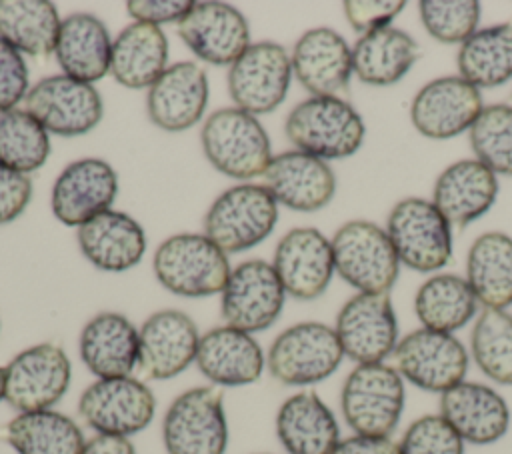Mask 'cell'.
<instances>
[{"label":"cell","instance_id":"obj_1","mask_svg":"<svg viewBox=\"0 0 512 454\" xmlns=\"http://www.w3.org/2000/svg\"><path fill=\"white\" fill-rule=\"evenodd\" d=\"M284 134L294 150L340 160L358 152L366 126L358 110L340 96H310L288 112Z\"/></svg>","mask_w":512,"mask_h":454},{"label":"cell","instance_id":"obj_2","mask_svg":"<svg viewBox=\"0 0 512 454\" xmlns=\"http://www.w3.org/2000/svg\"><path fill=\"white\" fill-rule=\"evenodd\" d=\"M406 386L400 372L386 362L356 364L340 392V410L354 434L392 436L400 424Z\"/></svg>","mask_w":512,"mask_h":454},{"label":"cell","instance_id":"obj_3","mask_svg":"<svg viewBox=\"0 0 512 454\" xmlns=\"http://www.w3.org/2000/svg\"><path fill=\"white\" fill-rule=\"evenodd\" d=\"M334 270L364 294H388L398 280L400 260L386 234L376 222L356 218L344 222L330 238Z\"/></svg>","mask_w":512,"mask_h":454},{"label":"cell","instance_id":"obj_4","mask_svg":"<svg viewBox=\"0 0 512 454\" xmlns=\"http://www.w3.org/2000/svg\"><path fill=\"white\" fill-rule=\"evenodd\" d=\"M152 268L158 282L172 294L204 298L222 292L230 276V264L206 234H174L154 252Z\"/></svg>","mask_w":512,"mask_h":454},{"label":"cell","instance_id":"obj_5","mask_svg":"<svg viewBox=\"0 0 512 454\" xmlns=\"http://www.w3.org/2000/svg\"><path fill=\"white\" fill-rule=\"evenodd\" d=\"M200 142L208 162L236 180L262 176L272 160L264 126L256 116L236 106L212 112L202 126Z\"/></svg>","mask_w":512,"mask_h":454},{"label":"cell","instance_id":"obj_6","mask_svg":"<svg viewBox=\"0 0 512 454\" xmlns=\"http://www.w3.org/2000/svg\"><path fill=\"white\" fill-rule=\"evenodd\" d=\"M386 234L402 266L416 272H438L452 258V224L432 200L408 196L398 200L386 218Z\"/></svg>","mask_w":512,"mask_h":454},{"label":"cell","instance_id":"obj_7","mask_svg":"<svg viewBox=\"0 0 512 454\" xmlns=\"http://www.w3.org/2000/svg\"><path fill=\"white\" fill-rule=\"evenodd\" d=\"M344 358L334 326L298 322L282 330L268 348L266 368L286 386H310L332 376Z\"/></svg>","mask_w":512,"mask_h":454},{"label":"cell","instance_id":"obj_8","mask_svg":"<svg viewBox=\"0 0 512 454\" xmlns=\"http://www.w3.org/2000/svg\"><path fill=\"white\" fill-rule=\"evenodd\" d=\"M278 220V202L260 184H236L224 190L204 216V234L224 252H244L270 236Z\"/></svg>","mask_w":512,"mask_h":454},{"label":"cell","instance_id":"obj_9","mask_svg":"<svg viewBox=\"0 0 512 454\" xmlns=\"http://www.w3.org/2000/svg\"><path fill=\"white\" fill-rule=\"evenodd\" d=\"M166 454H224L228 422L218 388L196 386L178 394L162 420Z\"/></svg>","mask_w":512,"mask_h":454},{"label":"cell","instance_id":"obj_10","mask_svg":"<svg viewBox=\"0 0 512 454\" xmlns=\"http://www.w3.org/2000/svg\"><path fill=\"white\" fill-rule=\"evenodd\" d=\"M392 358L404 382L434 394L466 380L470 364V352L454 334L422 326L398 340Z\"/></svg>","mask_w":512,"mask_h":454},{"label":"cell","instance_id":"obj_11","mask_svg":"<svg viewBox=\"0 0 512 454\" xmlns=\"http://www.w3.org/2000/svg\"><path fill=\"white\" fill-rule=\"evenodd\" d=\"M4 400L18 412L48 410L66 394L72 366L62 346L40 342L4 366Z\"/></svg>","mask_w":512,"mask_h":454},{"label":"cell","instance_id":"obj_12","mask_svg":"<svg viewBox=\"0 0 512 454\" xmlns=\"http://www.w3.org/2000/svg\"><path fill=\"white\" fill-rule=\"evenodd\" d=\"M156 398L152 390L134 376L98 378L78 400L80 418L108 436H132L142 432L154 418Z\"/></svg>","mask_w":512,"mask_h":454},{"label":"cell","instance_id":"obj_13","mask_svg":"<svg viewBox=\"0 0 512 454\" xmlns=\"http://www.w3.org/2000/svg\"><path fill=\"white\" fill-rule=\"evenodd\" d=\"M220 314L226 326L248 334L270 328L282 314L286 290L272 264L264 260L240 262L220 292Z\"/></svg>","mask_w":512,"mask_h":454},{"label":"cell","instance_id":"obj_14","mask_svg":"<svg viewBox=\"0 0 512 454\" xmlns=\"http://www.w3.org/2000/svg\"><path fill=\"white\" fill-rule=\"evenodd\" d=\"M292 62L272 40L250 44L228 70V92L236 108L258 116L276 110L290 88Z\"/></svg>","mask_w":512,"mask_h":454},{"label":"cell","instance_id":"obj_15","mask_svg":"<svg viewBox=\"0 0 512 454\" xmlns=\"http://www.w3.org/2000/svg\"><path fill=\"white\" fill-rule=\"evenodd\" d=\"M46 132L58 136H82L98 126L104 116V102L98 90L66 74L46 76L26 94V108Z\"/></svg>","mask_w":512,"mask_h":454},{"label":"cell","instance_id":"obj_16","mask_svg":"<svg viewBox=\"0 0 512 454\" xmlns=\"http://www.w3.org/2000/svg\"><path fill=\"white\" fill-rule=\"evenodd\" d=\"M334 330L344 356L356 364L384 362L400 340L390 294L356 292L338 310Z\"/></svg>","mask_w":512,"mask_h":454},{"label":"cell","instance_id":"obj_17","mask_svg":"<svg viewBox=\"0 0 512 454\" xmlns=\"http://www.w3.org/2000/svg\"><path fill=\"white\" fill-rule=\"evenodd\" d=\"M484 110L482 94L458 74L426 82L410 102V122L424 138L450 140L468 132Z\"/></svg>","mask_w":512,"mask_h":454},{"label":"cell","instance_id":"obj_18","mask_svg":"<svg viewBox=\"0 0 512 454\" xmlns=\"http://www.w3.org/2000/svg\"><path fill=\"white\" fill-rule=\"evenodd\" d=\"M176 30L196 58L214 66H232L250 46L248 20L226 2H192Z\"/></svg>","mask_w":512,"mask_h":454},{"label":"cell","instance_id":"obj_19","mask_svg":"<svg viewBox=\"0 0 512 454\" xmlns=\"http://www.w3.org/2000/svg\"><path fill=\"white\" fill-rule=\"evenodd\" d=\"M272 266L286 294L298 300L322 296L336 272L330 240L312 226L288 230L276 244Z\"/></svg>","mask_w":512,"mask_h":454},{"label":"cell","instance_id":"obj_20","mask_svg":"<svg viewBox=\"0 0 512 454\" xmlns=\"http://www.w3.org/2000/svg\"><path fill=\"white\" fill-rule=\"evenodd\" d=\"M138 340L140 372L152 380H168L196 360L200 334L186 312L164 308L142 322Z\"/></svg>","mask_w":512,"mask_h":454},{"label":"cell","instance_id":"obj_21","mask_svg":"<svg viewBox=\"0 0 512 454\" xmlns=\"http://www.w3.org/2000/svg\"><path fill=\"white\" fill-rule=\"evenodd\" d=\"M118 194V176L102 158L70 162L54 180L50 206L66 226H82L90 218L110 210Z\"/></svg>","mask_w":512,"mask_h":454},{"label":"cell","instance_id":"obj_22","mask_svg":"<svg viewBox=\"0 0 512 454\" xmlns=\"http://www.w3.org/2000/svg\"><path fill=\"white\" fill-rule=\"evenodd\" d=\"M464 444L488 446L506 436L510 408L504 396L488 384L462 380L440 394V412Z\"/></svg>","mask_w":512,"mask_h":454},{"label":"cell","instance_id":"obj_23","mask_svg":"<svg viewBox=\"0 0 512 454\" xmlns=\"http://www.w3.org/2000/svg\"><path fill=\"white\" fill-rule=\"evenodd\" d=\"M262 176L272 198L296 212H316L336 194V176L328 162L300 150L272 156Z\"/></svg>","mask_w":512,"mask_h":454},{"label":"cell","instance_id":"obj_24","mask_svg":"<svg viewBox=\"0 0 512 454\" xmlns=\"http://www.w3.org/2000/svg\"><path fill=\"white\" fill-rule=\"evenodd\" d=\"M290 62L292 74L310 96H338L354 74L352 48L340 32L328 26L306 30L296 40Z\"/></svg>","mask_w":512,"mask_h":454},{"label":"cell","instance_id":"obj_25","mask_svg":"<svg viewBox=\"0 0 512 454\" xmlns=\"http://www.w3.org/2000/svg\"><path fill=\"white\" fill-rule=\"evenodd\" d=\"M206 104V70L190 60L168 66L146 94L148 118L166 132H180L200 122Z\"/></svg>","mask_w":512,"mask_h":454},{"label":"cell","instance_id":"obj_26","mask_svg":"<svg viewBox=\"0 0 512 454\" xmlns=\"http://www.w3.org/2000/svg\"><path fill=\"white\" fill-rule=\"evenodd\" d=\"M498 198V176L476 158L448 164L432 186V204L458 228L482 218Z\"/></svg>","mask_w":512,"mask_h":454},{"label":"cell","instance_id":"obj_27","mask_svg":"<svg viewBox=\"0 0 512 454\" xmlns=\"http://www.w3.org/2000/svg\"><path fill=\"white\" fill-rule=\"evenodd\" d=\"M194 362L212 384L234 388L256 382L266 358L252 334L224 324L200 336Z\"/></svg>","mask_w":512,"mask_h":454},{"label":"cell","instance_id":"obj_28","mask_svg":"<svg viewBox=\"0 0 512 454\" xmlns=\"http://www.w3.org/2000/svg\"><path fill=\"white\" fill-rule=\"evenodd\" d=\"M78 352L96 378L132 376L140 356L138 330L120 312H98L84 324Z\"/></svg>","mask_w":512,"mask_h":454},{"label":"cell","instance_id":"obj_29","mask_svg":"<svg viewBox=\"0 0 512 454\" xmlns=\"http://www.w3.org/2000/svg\"><path fill=\"white\" fill-rule=\"evenodd\" d=\"M76 240L82 256L104 272L134 268L146 250L144 228L120 210H106L78 226Z\"/></svg>","mask_w":512,"mask_h":454},{"label":"cell","instance_id":"obj_30","mask_svg":"<svg viewBox=\"0 0 512 454\" xmlns=\"http://www.w3.org/2000/svg\"><path fill=\"white\" fill-rule=\"evenodd\" d=\"M276 436L286 454H332L342 440L334 412L312 390L296 392L280 404Z\"/></svg>","mask_w":512,"mask_h":454},{"label":"cell","instance_id":"obj_31","mask_svg":"<svg viewBox=\"0 0 512 454\" xmlns=\"http://www.w3.org/2000/svg\"><path fill=\"white\" fill-rule=\"evenodd\" d=\"M56 62L62 74L80 80L96 82L110 72L112 40L106 24L88 12H76L62 20L56 46Z\"/></svg>","mask_w":512,"mask_h":454},{"label":"cell","instance_id":"obj_32","mask_svg":"<svg viewBox=\"0 0 512 454\" xmlns=\"http://www.w3.org/2000/svg\"><path fill=\"white\" fill-rule=\"evenodd\" d=\"M168 38L160 26L132 22L112 40L110 74L126 88H150L166 70Z\"/></svg>","mask_w":512,"mask_h":454},{"label":"cell","instance_id":"obj_33","mask_svg":"<svg viewBox=\"0 0 512 454\" xmlns=\"http://www.w3.org/2000/svg\"><path fill=\"white\" fill-rule=\"evenodd\" d=\"M420 58L418 42L402 28L386 26L362 34L352 46V68L370 86H392Z\"/></svg>","mask_w":512,"mask_h":454},{"label":"cell","instance_id":"obj_34","mask_svg":"<svg viewBox=\"0 0 512 454\" xmlns=\"http://www.w3.org/2000/svg\"><path fill=\"white\" fill-rule=\"evenodd\" d=\"M466 282L482 308L512 306V236L484 232L468 248Z\"/></svg>","mask_w":512,"mask_h":454},{"label":"cell","instance_id":"obj_35","mask_svg":"<svg viewBox=\"0 0 512 454\" xmlns=\"http://www.w3.org/2000/svg\"><path fill=\"white\" fill-rule=\"evenodd\" d=\"M414 314L422 328L454 334L478 316V300L458 274H432L414 294Z\"/></svg>","mask_w":512,"mask_h":454},{"label":"cell","instance_id":"obj_36","mask_svg":"<svg viewBox=\"0 0 512 454\" xmlns=\"http://www.w3.org/2000/svg\"><path fill=\"white\" fill-rule=\"evenodd\" d=\"M456 68L478 90L512 80V22L478 28L458 46Z\"/></svg>","mask_w":512,"mask_h":454},{"label":"cell","instance_id":"obj_37","mask_svg":"<svg viewBox=\"0 0 512 454\" xmlns=\"http://www.w3.org/2000/svg\"><path fill=\"white\" fill-rule=\"evenodd\" d=\"M16 454H82L86 444L80 426L58 410L18 412L6 428Z\"/></svg>","mask_w":512,"mask_h":454},{"label":"cell","instance_id":"obj_38","mask_svg":"<svg viewBox=\"0 0 512 454\" xmlns=\"http://www.w3.org/2000/svg\"><path fill=\"white\" fill-rule=\"evenodd\" d=\"M60 16L48 0H0V38L22 54L48 56L54 52Z\"/></svg>","mask_w":512,"mask_h":454},{"label":"cell","instance_id":"obj_39","mask_svg":"<svg viewBox=\"0 0 512 454\" xmlns=\"http://www.w3.org/2000/svg\"><path fill=\"white\" fill-rule=\"evenodd\" d=\"M470 358L478 370L500 386H512V314L482 308L470 334Z\"/></svg>","mask_w":512,"mask_h":454},{"label":"cell","instance_id":"obj_40","mask_svg":"<svg viewBox=\"0 0 512 454\" xmlns=\"http://www.w3.org/2000/svg\"><path fill=\"white\" fill-rule=\"evenodd\" d=\"M50 154L46 128L26 110L0 112V164L30 174L44 166Z\"/></svg>","mask_w":512,"mask_h":454},{"label":"cell","instance_id":"obj_41","mask_svg":"<svg viewBox=\"0 0 512 454\" xmlns=\"http://www.w3.org/2000/svg\"><path fill=\"white\" fill-rule=\"evenodd\" d=\"M474 158L496 176H512V104L484 106L468 130Z\"/></svg>","mask_w":512,"mask_h":454},{"label":"cell","instance_id":"obj_42","mask_svg":"<svg viewBox=\"0 0 512 454\" xmlns=\"http://www.w3.org/2000/svg\"><path fill=\"white\" fill-rule=\"evenodd\" d=\"M418 14L428 36L460 46L478 30L482 6L476 0H422Z\"/></svg>","mask_w":512,"mask_h":454},{"label":"cell","instance_id":"obj_43","mask_svg":"<svg viewBox=\"0 0 512 454\" xmlns=\"http://www.w3.org/2000/svg\"><path fill=\"white\" fill-rule=\"evenodd\" d=\"M400 454H464V440L440 414L416 418L400 438Z\"/></svg>","mask_w":512,"mask_h":454},{"label":"cell","instance_id":"obj_44","mask_svg":"<svg viewBox=\"0 0 512 454\" xmlns=\"http://www.w3.org/2000/svg\"><path fill=\"white\" fill-rule=\"evenodd\" d=\"M28 90V64L22 52L0 38V112L14 110Z\"/></svg>","mask_w":512,"mask_h":454},{"label":"cell","instance_id":"obj_45","mask_svg":"<svg viewBox=\"0 0 512 454\" xmlns=\"http://www.w3.org/2000/svg\"><path fill=\"white\" fill-rule=\"evenodd\" d=\"M404 0H346L342 4L348 24L362 36L386 26L404 10Z\"/></svg>","mask_w":512,"mask_h":454},{"label":"cell","instance_id":"obj_46","mask_svg":"<svg viewBox=\"0 0 512 454\" xmlns=\"http://www.w3.org/2000/svg\"><path fill=\"white\" fill-rule=\"evenodd\" d=\"M32 198V180L0 164V226L16 220Z\"/></svg>","mask_w":512,"mask_h":454},{"label":"cell","instance_id":"obj_47","mask_svg":"<svg viewBox=\"0 0 512 454\" xmlns=\"http://www.w3.org/2000/svg\"><path fill=\"white\" fill-rule=\"evenodd\" d=\"M192 8V2L188 0H128L126 10L134 18V22L144 24H166V22H180L188 10Z\"/></svg>","mask_w":512,"mask_h":454},{"label":"cell","instance_id":"obj_48","mask_svg":"<svg viewBox=\"0 0 512 454\" xmlns=\"http://www.w3.org/2000/svg\"><path fill=\"white\" fill-rule=\"evenodd\" d=\"M332 454H400V444L392 436L352 434L342 438Z\"/></svg>","mask_w":512,"mask_h":454},{"label":"cell","instance_id":"obj_49","mask_svg":"<svg viewBox=\"0 0 512 454\" xmlns=\"http://www.w3.org/2000/svg\"><path fill=\"white\" fill-rule=\"evenodd\" d=\"M82 454H136V448L124 436L96 434L90 440H86Z\"/></svg>","mask_w":512,"mask_h":454},{"label":"cell","instance_id":"obj_50","mask_svg":"<svg viewBox=\"0 0 512 454\" xmlns=\"http://www.w3.org/2000/svg\"><path fill=\"white\" fill-rule=\"evenodd\" d=\"M4 382H6V376H4V368L0 366V402L4 400Z\"/></svg>","mask_w":512,"mask_h":454}]
</instances>
